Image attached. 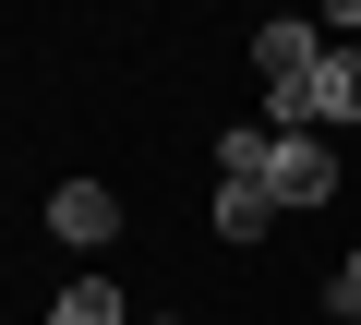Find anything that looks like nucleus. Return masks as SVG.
I'll return each instance as SVG.
<instances>
[{
	"label": "nucleus",
	"mask_w": 361,
	"mask_h": 325,
	"mask_svg": "<svg viewBox=\"0 0 361 325\" xmlns=\"http://www.w3.org/2000/svg\"><path fill=\"white\" fill-rule=\"evenodd\" d=\"M265 193H277V217H313V205L337 193V145H325V133H277V157H265Z\"/></svg>",
	"instance_id": "nucleus-1"
},
{
	"label": "nucleus",
	"mask_w": 361,
	"mask_h": 325,
	"mask_svg": "<svg viewBox=\"0 0 361 325\" xmlns=\"http://www.w3.org/2000/svg\"><path fill=\"white\" fill-rule=\"evenodd\" d=\"M313 61H325V25H313V13H265V25H253V73H265V97L313 85Z\"/></svg>",
	"instance_id": "nucleus-2"
},
{
	"label": "nucleus",
	"mask_w": 361,
	"mask_h": 325,
	"mask_svg": "<svg viewBox=\"0 0 361 325\" xmlns=\"http://www.w3.org/2000/svg\"><path fill=\"white\" fill-rule=\"evenodd\" d=\"M49 241H73V253L121 241V193H109V181H61V193H49Z\"/></svg>",
	"instance_id": "nucleus-3"
},
{
	"label": "nucleus",
	"mask_w": 361,
	"mask_h": 325,
	"mask_svg": "<svg viewBox=\"0 0 361 325\" xmlns=\"http://www.w3.org/2000/svg\"><path fill=\"white\" fill-rule=\"evenodd\" d=\"M205 229H217V241H265V229H277V193H265V181H217Z\"/></svg>",
	"instance_id": "nucleus-4"
},
{
	"label": "nucleus",
	"mask_w": 361,
	"mask_h": 325,
	"mask_svg": "<svg viewBox=\"0 0 361 325\" xmlns=\"http://www.w3.org/2000/svg\"><path fill=\"white\" fill-rule=\"evenodd\" d=\"M265 157H277V133L265 121H229L217 133V181H265Z\"/></svg>",
	"instance_id": "nucleus-5"
},
{
	"label": "nucleus",
	"mask_w": 361,
	"mask_h": 325,
	"mask_svg": "<svg viewBox=\"0 0 361 325\" xmlns=\"http://www.w3.org/2000/svg\"><path fill=\"white\" fill-rule=\"evenodd\" d=\"M49 325H133V313H121V289H109V277H73V289L49 301Z\"/></svg>",
	"instance_id": "nucleus-6"
},
{
	"label": "nucleus",
	"mask_w": 361,
	"mask_h": 325,
	"mask_svg": "<svg viewBox=\"0 0 361 325\" xmlns=\"http://www.w3.org/2000/svg\"><path fill=\"white\" fill-rule=\"evenodd\" d=\"M337 313H361V241H349V265H337V289H325Z\"/></svg>",
	"instance_id": "nucleus-7"
},
{
	"label": "nucleus",
	"mask_w": 361,
	"mask_h": 325,
	"mask_svg": "<svg viewBox=\"0 0 361 325\" xmlns=\"http://www.w3.org/2000/svg\"><path fill=\"white\" fill-rule=\"evenodd\" d=\"M145 325H169V313H145Z\"/></svg>",
	"instance_id": "nucleus-8"
}]
</instances>
